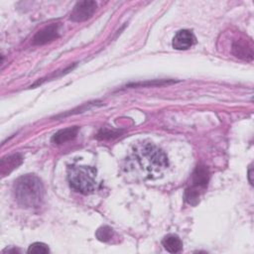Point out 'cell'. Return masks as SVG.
I'll list each match as a JSON object with an SVG mask.
<instances>
[{"label":"cell","instance_id":"1","mask_svg":"<svg viewBox=\"0 0 254 254\" xmlns=\"http://www.w3.org/2000/svg\"><path fill=\"white\" fill-rule=\"evenodd\" d=\"M131 159L148 178L158 177L168 167L167 155L151 143L137 145L133 150Z\"/></svg>","mask_w":254,"mask_h":254},{"label":"cell","instance_id":"2","mask_svg":"<svg viewBox=\"0 0 254 254\" xmlns=\"http://www.w3.org/2000/svg\"><path fill=\"white\" fill-rule=\"evenodd\" d=\"M14 195L17 202L24 207H39L44 200V187L35 175L20 177L14 184Z\"/></svg>","mask_w":254,"mask_h":254},{"label":"cell","instance_id":"3","mask_svg":"<svg viewBox=\"0 0 254 254\" xmlns=\"http://www.w3.org/2000/svg\"><path fill=\"white\" fill-rule=\"evenodd\" d=\"M67 181L70 188L80 193L93 192L97 188L96 170L89 166H69Z\"/></svg>","mask_w":254,"mask_h":254},{"label":"cell","instance_id":"4","mask_svg":"<svg viewBox=\"0 0 254 254\" xmlns=\"http://www.w3.org/2000/svg\"><path fill=\"white\" fill-rule=\"evenodd\" d=\"M209 181V172L208 169L203 165H198L191 177H190V186L185 191V199L190 204H196L198 202L200 191L203 190Z\"/></svg>","mask_w":254,"mask_h":254},{"label":"cell","instance_id":"5","mask_svg":"<svg viewBox=\"0 0 254 254\" xmlns=\"http://www.w3.org/2000/svg\"><path fill=\"white\" fill-rule=\"evenodd\" d=\"M97 7L96 2L91 0H84L77 2L71 13L69 19L73 22H82L89 19L95 12Z\"/></svg>","mask_w":254,"mask_h":254},{"label":"cell","instance_id":"6","mask_svg":"<svg viewBox=\"0 0 254 254\" xmlns=\"http://www.w3.org/2000/svg\"><path fill=\"white\" fill-rule=\"evenodd\" d=\"M60 27L58 23H53L45 27L34 36L33 44L41 46L58 39L60 36Z\"/></svg>","mask_w":254,"mask_h":254},{"label":"cell","instance_id":"7","mask_svg":"<svg viewBox=\"0 0 254 254\" xmlns=\"http://www.w3.org/2000/svg\"><path fill=\"white\" fill-rule=\"evenodd\" d=\"M195 44V37L190 30H181L173 38L172 45L176 50H188Z\"/></svg>","mask_w":254,"mask_h":254},{"label":"cell","instance_id":"8","mask_svg":"<svg viewBox=\"0 0 254 254\" xmlns=\"http://www.w3.org/2000/svg\"><path fill=\"white\" fill-rule=\"evenodd\" d=\"M77 133H78V127L77 126L62 129V130H60V131H58L57 133L54 134V136L52 138V142L57 144V145L64 144L67 141H70V140L74 139L76 137Z\"/></svg>","mask_w":254,"mask_h":254},{"label":"cell","instance_id":"9","mask_svg":"<svg viewBox=\"0 0 254 254\" xmlns=\"http://www.w3.org/2000/svg\"><path fill=\"white\" fill-rule=\"evenodd\" d=\"M233 54L241 59H252V47L244 40H237L232 45Z\"/></svg>","mask_w":254,"mask_h":254},{"label":"cell","instance_id":"10","mask_svg":"<svg viewBox=\"0 0 254 254\" xmlns=\"http://www.w3.org/2000/svg\"><path fill=\"white\" fill-rule=\"evenodd\" d=\"M22 163V157L19 154H15L1 160V174L5 176L12 172L14 169L18 168V166Z\"/></svg>","mask_w":254,"mask_h":254},{"label":"cell","instance_id":"11","mask_svg":"<svg viewBox=\"0 0 254 254\" xmlns=\"http://www.w3.org/2000/svg\"><path fill=\"white\" fill-rule=\"evenodd\" d=\"M162 245L167 251L171 253H177L183 248L182 240L178 235L175 234H168L167 236H165L162 240Z\"/></svg>","mask_w":254,"mask_h":254},{"label":"cell","instance_id":"12","mask_svg":"<svg viewBox=\"0 0 254 254\" xmlns=\"http://www.w3.org/2000/svg\"><path fill=\"white\" fill-rule=\"evenodd\" d=\"M113 236H114L113 229L110 228L109 226H102L98 228V230L96 231V237L103 242L110 241L113 238Z\"/></svg>","mask_w":254,"mask_h":254},{"label":"cell","instance_id":"13","mask_svg":"<svg viewBox=\"0 0 254 254\" xmlns=\"http://www.w3.org/2000/svg\"><path fill=\"white\" fill-rule=\"evenodd\" d=\"M49 252L50 250L48 246L42 242H35L31 244L28 249V253H33V254H46Z\"/></svg>","mask_w":254,"mask_h":254},{"label":"cell","instance_id":"14","mask_svg":"<svg viewBox=\"0 0 254 254\" xmlns=\"http://www.w3.org/2000/svg\"><path fill=\"white\" fill-rule=\"evenodd\" d=\"M251 177H252V167L250 166V168H249V171H248V178H249V182H250V184L251 185H253V181H252V179H251Z\"/></svg>","mask_w":254,"mask_h":254}]
</instances>
